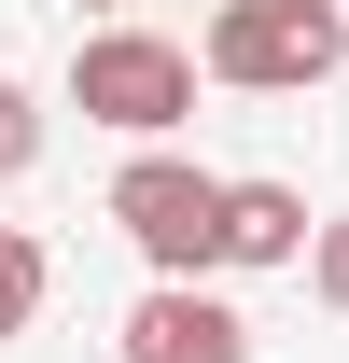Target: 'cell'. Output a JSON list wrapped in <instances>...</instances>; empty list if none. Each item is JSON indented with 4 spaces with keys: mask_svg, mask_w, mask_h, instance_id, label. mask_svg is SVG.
Masks as SVG:
<instances>
[{
    "mask_svg": "<svg viewBox=\"0 0 349 363\" xmlns=\"http://www.w3.org/2000/svg\"><path fill=\"white\" fill-rule=\"evenodd\" d=\"M70 112L84 126H112V140H168L182 112H196V56L168 43V28H84L70 43Z\"/></svg>",
    "mask_w": 349,
    "mask_h": 363,
    "instance_id": "3",
    "label": "cell"
},
{
    "mask_svg": "<svg viewBox=\"0 0 349 363\" xmlns=\"http://www.w3.org/2000/svg\"><path fill=\"white\" fill-rule=\"evenodd\" d=\"M70 14H98V28H112V14H126V0H70Z\"/></svg>",
    "mask_w": 349,
    "mask_h": 363,
    "instance_id": "9",
    "label": "cell"
},
{
    "mask_svg": "<svg viewBox=\"0 0 349 363\" xmlns=\"http://www.w3.org/2000/svg\"><path fill=\"white\" fill-rule=\"evenodd\" d=\"M307 210L294 182H223V266H307Z\"/></svg>",
    "mask_w": 349,
    "mask_h": 363,
    "instance_id": "5",
    "label": "cell"
},
{
    "mask_svg": "<svg viewBox=\"0 0 349 363\" xmlns=\"http://www.w3.org/2000/svg\"><path fill=\"white\" fill-rule=\"evenodd\" d=\"M43 294H56V252H43L28 224H0V350H14V335L43 321Z\"/></svg>",
    "mask_w": 349,
    "mask_h": 363,
    "instance_id": "6",
    "label": "cell"
},
{
    "mask_svg": "<svg viewBox=\"0 0 349 363\" xmlns=\"http://www.w3.org/2000/svg\"><path fill=\"white\" fill-rule=\"evenodd\" d=\"M112 224H126V252H140L154 279H210V266H223V168L140 140L126 168H112Z\"/></svg>",
    "mask_w": 349,
    "mask_h": 363,
    "instance_id": "2",
    "label": "cell"
},
{
    "mask_svg": "<svg viewBox=\"0 0 349 363\" xmlns=\"http://www.w3.org/2000/svg\"><path fill=\"white\" fill-rule=\"evenodd\" d=\"M28 168H43V98L0 70V182H28Z\"/></svg>",
    "mask_w": 349,
    "mask_h": 363,
    "instance_id": "7",
    "label": "cell"
},
{
    "mask_svg": "<svg viewBox=\"0 0 349 363\" xmlns=\"http://www.w3.org/2000/svg\"><path fill=\"white\" fill-rule=\"evenodd\" d=\"M336 56H349L336 0H223L210 43H196V70L238 84V98H307V84H336Z\"/></svg>",
    "mask_w": 349,
    "mask_h": 363,
    "instance_id": "1",
    "label": "cell"
},
{
    "mask_svg": "<svg viewBox=\"0 0 349 363\" xmlns=\"http://www.w3.org/2000/svg\"><path fill=\"white\" fill-rule=\"evenodd\" d=\"M112 350H126V363H252V321L223 308L210 279H154V294L126 308Z\"/></svg>",
    "mask_w": 349,
    "mask_h": 363,
    "instance_id": "4",
    "label": "cell"
},
{
    "mask_svg": "<svg viewBox=\"0 0 349 363\" xmlns=\"http://www.w3.org/2000/svg\"><path fill=\"white\" fill-rule=\"evenodd\" d=\"M307 294L349 321V210H321V224H307Z\"/></svg>",
    "mask_w": 349,
    "mask_h": 363,
    "instance_id": "8",
    "label": "cell"
}]
</instances>
